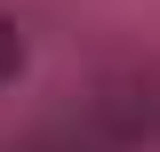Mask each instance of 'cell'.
I'll return each instance as SVG.
<instances>
[{"mask_svg":"<svg viewBox=\"0 0 160 152\" xmlns=\"http://www.w3.org/2000/svg\"><path fill=\"white\" fill-rule=\"evenodd\" d=\"M160 144V88L152 80H104V88L56 104L8 152H152Z\"/></svg>","mask_w":160,"mask_h":152,"instance_id":"6da1fadb","label":"cell"},{"mask_svg":"<svg viewBox=\"0 0 160 152\" xmlns=\"http://www.w3.org/2000/svg\"><path fill=\"white\" fill-rule=\"evenodd\" d=\"M16 72H24V32H16L8 16H0V88H8Z\"/></svg>","mask_w":160,"mask_h":152,"instance_id":"7a4b0ae2","label":"cell"}]
</instances>
